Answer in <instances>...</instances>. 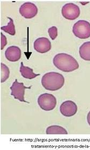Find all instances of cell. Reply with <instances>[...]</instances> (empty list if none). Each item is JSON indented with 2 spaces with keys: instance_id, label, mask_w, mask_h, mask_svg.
Instances as JSON below:
<instances>
[{
  "instance_id": "1",
  "label": "cell",
  "mask_w": 90,
  "mask_h": 150,
  "mask_svg": "<svg viewBox=\"0 0 90 150\" xmlns=\"http://www.w3.org/2000/svg\"><path fill=\"white\" fill-rule=\"evenodd\" d=\"M53 63L57 69L65 72L74 71L79 67L77 60L73 56L66 53L56 54L53 58Z\"/></svg>"
},
{
  "instance_id": "2",
  "label": "cell",
  "mask_w": 90,
  "mask_h": 150,
  "mask_svg": "<svg viewBox=\"0 0 90 150\" xmlns=\"http://www.w3.org/2000/svg\"><path fill=\"white\" fill-rule=\"evenodd\" d=\"M64 82V77L59 72H47L43 76L41 79L43 86L48 91L59 90L63 86Z\"/></svg>"
},
{
  "instance_id": "3",
  "label": "cell",
  "mask_w": 90,
  "mask_h": 150,
  "mask_svg": "<svg viewBox=\"0 0 90 150\" xmlns=\"http://www.w3.org/2000/svg\"><path fill=\"white\" fill-rule=\"evenodd\" d=\"M72 32L76 37L85 39L90 37V23L85 20H79L73 26Z\"/></svg>"
},
{
  "instance_id": "4",
  "label": "cell",
  "mask_w": 90,
  "mask_h": 150,
  "mask_svg": "<svg viewBox=\"0 0 90 150\" xmlns=\"http://www.w3.org/2000/svg\"><path fill=\"white\" fill-rule=\"evenodd\" d=\"M38 103L42 110L50 111L55 108L57 101L54 96L52 94L46 93L42 94L38 97Z\"/></svg>"
},
{
  "instance_id": "5",
  "label": "cell",
  "mask_w": 90,
  "mask_h": 150,
  "mask_svg": "<svg viewBox=\"0 0 90 150\" xmlns=\"http://www.w3.org/2000/svg\"><path fill=\"white\" fill-rule=\"evenodd\" d=\"M61 12L63 17L70 21H73L77 18L81 13L79 6L72 3L65 4L62 7Z\"/></svg>"
},
{
  "instance_id": "6",
  "label": "cell",
  "mask_w": 90,
  "mask_h": 150,
  "mask_svg": "<svg viewBox=\"0 0 90 150\" xmlns=\"http://www.w3.org/2000/svg\"><path fill=\"white\" fill-rule=\"evenodd\" d=\"M26 88H31V87H26L24 83H19L17 79H16L10 87L11 91V95L14 97L16 99H17L21 102H26L24 99V94Z\"/></svg>"
},
{
  "instance_id": "7",
  "label": "cell",
  "mask_w": 90,
  "mask_h": 150,
  "mask_svg": "<svg viewBox=\"0 0 90 150\" xmlns=\"http://www.w3.org/2000/svg\"><path fill=\"white\" fill-rule=\"evenodd\" d=\"M37 6L34 3L26 2L23 4L19 8V13L26 19H31L37 15Z\"/></svg>"
},
{
  "instance_id": "8",
  "label": "cell",
  "mask_w": 90,
  "mask_h": 150,
  "mask_svg": "<svg viewBox=\"0 0 90 150\" xmlns=\"http://www.w3.org/2000/svg\"><path fill=\"white\" fill-rule=\"evenodd\" d=\"M77 106L74 101L67 100L63 102L60 106V110L65 117H72L77 112Z\"/></svg>"
},
{
  "instance_id": "9",
  "label": "cell",
  "mask_w": 90,
  "mask_h": 150,
  "mask_svg": "<svg viewBox=\"0 0 90 150\" xmlns=\"http://www.w3.org/2000/svg\"><path fill=\"white\" fill-rule=\"evenodd\" d=\"M34 48L39 53H46L51 50L52 45L48 38H39L34 41Z\"/></svg>"
},
{
  "instance_id": "10",
  "label": "cell",
  "mask_w": 90,
  "mask_h": 150,
  "mask_svg": "<svg viewBox=\"0 0 90 150\" xmlns=\"http://www.w3.org/2000/svg\"><path fill=\"white\" fill-rule=\"evenodd\" d=\"M5 56L9 61L13 62H17L21 58V50L18 47L15 46L9 47L5 52Z\"/></svg>"
},
{
  "instance_id": "11",
  "label": "cell",
  "mask_w": 90,
  "mask_h": 150,
  "mask_svg": "<svg viewBox=\"0 0 90 150\" xmlns=\"http://www.w3.org/2000/svg\"><path fill=\"white\" fill-rule=\"evenodd\" d=\"M20 72L24 78L28 79H32L40 75V74H34L33 69H31L28 67L24 66V64L23 62L21 63Z\"/></svg>"
},
{
  "instance_id": "12",
  "label": "cell",
  "mask_w": 90,
  "mask_h": 150,
  "mask_svg": "<svg viewBox=\"0 0 90 150\" xmlns=\"http://www.w3.org/2000/svg\"><path fill=\"white\" fill-rule=\"evenodd\" d=\"M79 53L82 59L90 61V41L85 42L81 45Z\"/></svg>"
},
{
  "instance_id": "13",
  "label": "cell",
  "mask_w": 90,
  "mask_h": 150,
  "mask_svg": "<svg viewBox=\"0 0 90 150\" xmlns=\"http://www.w3.org/2000/svg\"><path fill=\"white\" fill-rule=\"evenodd\" d=\"M46 133L48 134H67L68 132L65 129L59 125H53L48 127Z\"/></svg>"
},
{
  "instance_id": "14",
  "label": "cell",
  "mask_w": 90,
  "mask_h": 150,
  "mask_svg": "<svg viewBox=\"0 0 90 150\" xmlns=\"http://www.w3.org/2000/svg\"><path fill=\"white\" fill-rule=\"evenodd\" d=\"M8 18L10 19V22L6 26H2L1 30L9 35H15L16 34L15 26L13 23V19L10 17H8Z\"/></svg>"
},
{
  "instance_id": "15",
  "label": "cell",
  "mask_w": 90,
  "mask_h": 150,
  "mask_svg": "<svg viewBox=\"0 0 90 150\" xmlns=\"http://www.w3.org/2000/svg\"><path fill=\"white\" fill-rule=\"evenodd\" d=\"M1 83H3L9 77L10 70L9 68L7 66L3 64V63H1Z\"/></svg>"
},
{
  "instance_id": "16",
  "label": "cell",
  "mask_w": 90,
  "mask_h": 150,
  "mask_svg": "<svg viewBox=\"0 0 90 150\" xmlns=\"http://www.w3.org/2000/svg\"><path fill=\"white\" fill-rule=\"evenodd\" d=\"M48 32L50 35V38L53 40H54L56 39V37H57L58 31H57V28H56V26H52V27L48 28Z\"/></svg>"
},
{
  "instance_id": "17",
  "label": "cell",
  "mask_w": 90,
  "mask_h": 150,
  "mask_svg": "<svg viewBox=\"0 0 90 150\" xmlns=\"http://www.w3.org/2000/svg\"><path fill=\"white\" fill-rule=\"evenodd\" d=\"M1 50H3V48L6 46L7 44V39L6 38L2 33H1Z\"/></svg>"
},
{
  "instance_id": "18",
  "label": "cell",
  "mask_w": 90,
  "mask_h": 150,
  "mask_svg": "<svg viewBox=\"0 0 90 150\" xmlns=\"http://www.w3.org/2000/svg\"><path fill=\"white\" fill-rule=\"evenodd\" d=\"M87 121L88 124H89L90 126V111L89 112V113L87 114Z\"/></svg>"
}]
</instances>
